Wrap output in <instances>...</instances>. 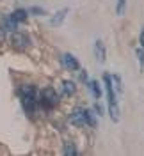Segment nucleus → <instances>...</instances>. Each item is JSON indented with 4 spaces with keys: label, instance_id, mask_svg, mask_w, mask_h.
I'll return each instance as SVG.
<instances>
[{
    "label": "nucleus",
    "instance_id": "nucleus-14",
    "mask_svg": "<svg viewBox=\"0 0 144 156\" xmlns=\"http://www.w3.org/2000/svg\"><path fill=\"white\" fill-rule=\"evenodd\" d=\"M64 14H68V9H62L61 12H57V14H55V18L52 20V23H54V25H59V23L64 20Z\"/></svg>",
    "mask_w": 144,
    "mask_h": 156
},
{
    "label": "nucleus",
    "instance_id": "nucleus-13",
    "mask_svg": "<svg viewBox=\"0 0 144 156\" xmlns=\"http://www.w3.org/2000/svg\"><path fill=\"white\" fill-rule=\"evenodd\" d=\"M86 124H89V126H96V119H94V115H93L91 110H86Z\"/></svg>",
    "mask_w": 144,
    "mask_h": 156
},
{
    "label": "nucleus",
    "instance_id": "nucleus-5",
    "mask_svg": "<svg viewBox=\"0 0 144 156\" xmlns=\"http://www.w3.org/2000/svg\"><path fill=\"white\" fill-rule=\"evenodd\" d=\"M62 64H64V68L71 69V71H77V69H80V64H78V60L75 55H71V53H64L62 55Z\"/></svg>",
    "mask_w": 144,
    "mask_h": 156
},
{
    "label": "nucleus",
    "instance_id": "nucleus-1",
    "mask_svg": "<svg viewBox=\"0 0 144 156\" xmlns=\"http://www.w3.org/2000/svg\"><path fill=\"white\" fill-rule=\"evenodd\" d=\"M103 82H105V89H107V98H109V112H110V117H112V121H117L119 110H117V105H116L114 85H112L110 75H103Z\"/></svg>",
    "mask_w": 144,
    "mask_h": 156
},
{
    "label": "nucleus",
    "instance_id": "nucleus-16",
    "mask_svg": "<svg viewBox=\"0 0 144 156\" xmlns=\"http://www.w3.org/2000/svg\"><path fill=\"white\" fill-rule=\"evenodd\" d=\"M30 12H32V14H43L45 11H43V9H39V7H32V9H30Z\"/></svg>",
    "mask_w": 144,
    "mask_h": 156
},
{
    "label": "nucleus",
    "instance_id": "nucleus-11",
    "mask_svg": "<svg viewBox=\"0 0 144 156\" xmlns=\"http://www.w3.org/2000/svg\"><path fill=\"white\" fill-rule=\"evenodd\" d=\"M11 16H13V18L16 20V21H25V20H27V16H29V12H27V11L25 9H16L14 11V12H13V14H11Z\"/></svg>",
    "mask_w": 144,
    "mask_h": 156
},
{
    "label": "nucleus",
    "instance_id": "nucleus-2",
    "mask_svg": "<svg viewBox=\"0 0 144 156\" xmlns=\"http://www.w3.org/2000/svg\"><path fill=\"white\" fill-rule=\"evenodd\" d=\"M59 103V96L54 87H46L41 94V105L45 108H54Z\"/></svg>",
    "mask_w": 144,
    "mask_h": 156
},
{
    "label": "nucleus",
    "instance_id": "nucleus-9",
    "mask_svg": "<svg viewBox=\"0 0 144 156\" xmlns=\"http://www.w3.org/2000/svg\"><path fill=\"white\" fill-rule=\"evenodd\" d=\"M20 96H34L36 98V87L34 85H21L20 87Z\"/></svg>",
    "mask_w": 144,
    "mask_h": 156
},
{
    "label": "nucleus",
    "instance_id": "nucleus-18",
    "mask_svg": "<svg viewBox=\"0 0 144 156\" xmlns=\"http://www.w3.org/2000/svg\"><path fill=\"white\" fill-rule=\"evenodd\" d=\"M96 112H98V114H100V115H102V112H103V110H102V107H100V105H96Z\"/></svg>",
    "mask_w": 144,
    "mask_h": 156
},
{
    "label": "nucleus",
    "instance_id": "nucleus-4",
    "mask_svg": "<svg viewBox=\"0 0 144 156\" xmlns=\"http://www.w3.org/2000/svg\"><path fill=\"white\" fill-rule=\"evenodd\" d=\"M69 121L75 124V126H84L86 124V110L84 108H75L69 115Z\"/></svg>",
    "mask_w": 144,
    "mask_h": 156
},
{
    "label": "nucleus",
    "instance_id": "nucleus-7",
    "mask_svg": "<svg viewBox=\"0 0 144 156\" xmlns=\"http://www.w3.org/2000/svg\"><path fill=\"white\" fill-rule=\"evenodd\" d=\"M62 90H64V94H66V96H73V94H75V90H77V85H75V82H71V80H66V82L62 83Z\"/></svg>",
    "mask_w": 144,
    "mask_h": 156
},
{
    "label": "nucleus",
    "instance_id": "nucleus-17",
    "mask_svg": "<svg viewBox=\"0 0 144 156\" xmlns=\"http://www.w3.org/2000/svg\"><path fill=\"white\" fill-rule=\"evenodd\" d=\"M137 55H139V58H141V62H144V53H142V50H139V51H137Z\"/></svg>",
    "mask_w": 144,
    "mask_h": 156
},
{
    "label": "nucleus",
    "instance_id": "nucleus-10",
    "mask_svg": "<svg viewBox=\"0 0 144 156\" xmlns=\"http://www.w3.org/2000/svg\"><path fill=\"white\" fill-rule=\"evenodd\" d=\"M89 87H91L93 96H94L96 99H100V98H102V89H100V83H98L96 80H91V82H89Z\"/></svg>",
    "mask_w": 144,
    "mask_h": 156
},
{
    "label": "nucleus",
    "instance_id": "nucleus-3",
    "mask_svg": "<svg viewBox=\"0 0 144 156\" xmlns=\"http://www.w3.org/2000/svg\"><path fill=\"white\" fill-rule=\"evenodd\" d=\"M11 43H13V46L16 50H25L27 46L30 44V41H29V37L23 34V32H13V36H11Z\"/></svg>",
    "mask_w": 144,
    "mask_h": 156
},
{
    "label": "nucleus",
    "instance_id": "nucleus-8",
    "mask_svg": "<svg viewBox=\"0 0 144 156\" xmlns=\"http://www.w3.org/2000/svg\"><path fill=\"white\" fill-rule=\"evenodd\" d=\"M94 53H96V58H98V60H105V46H103L102 41H96Z\"/></svg>",
    "mask_w": 144,
    "mask_h": 156
},
{
    "label": "nucleus",
    "instance_id": "nucleus-12",
    "mask_svg": "<svg viewBox=\"0 0 144 156\" xmlns=\"http://www.w3.org/2000/svg\"><path fill=\"white\" fill-rule=\"evenodd\" d=\"M64 154L66 156H75L77 154V147H75V144L66 142V144H64Z\"/></svg>",
    "mask_w": 144,
    "mask_h": 156
},
{
    "label": "nucleus",
    "instance_id": "nucleus-6",
    "mask_svg": "<svg viewBox=\"0 0 144 156\" xmlns=\"http://www.w3.org/2000/svg\"><path fill=\"white\" fill-rule=\"evenodd\" d=\"M16 25H18V21L13 18V16H6V18H4V21H2V30L14 32V30H16Z\"/></svg>",
    "mask_w": 144,
    "mask_h": 156
},
{
    "label": "nucleus",
    "instance_id": "nucleus-19",
    "mask_svg": "<svg viewBox=\"0 0 144 156\" xmlns=\"http://www.w3.org/2000/svg\"><path fill=\"white\" fill-rule=\"evenodd\" d=\"M141 44H142V48H144V30L141 32Z\"/></svg>",
    "mask_w": 144,
    "mask_h": 156
},
{
    "label": "nucleus",
    "instance_id": "nucleus-15",
    "mask_svg": "<svg viewBox=\"0 0 144 156\" xmlns=\"http://www.w3.org/2000/svg\"><path fill=\"white\" fill-rule=\"evenodd\" d=\"M125 5H126V0H117V5H116V14L123 16V12H125Z\"/></svg>",
    "mask_w": 144,
    "mask_h": 156
}]
</instances>
